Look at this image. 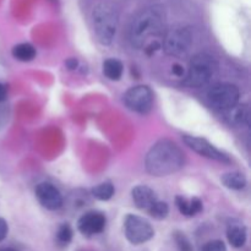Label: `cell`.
Returning a JSON list of instances; mask_svg holds the SVG:
<instances>
[{
    "label": "cell",
    "mask_w": 251,
    "mask_h": 251,
    "mask_svg": "<svg viewBox=\"0 0 251 251\" xmlns=\"http://www.w3.org/2000/svg\"><path fill=\"white\" fill-rule=\"evenodd\" d=\"M183 166V152L173 141L169 140L157 142L147 153L146 169L152 176H169L178 172Z\"/></svg>",
    "instance_id": "obj_1"
},
{
    "label": "cell",
    "mask_w": 251,
    "mask_h": 251,
    "mask_svg": "<svg viewBox=\"0 0 251 251\" xmlns=\"http://www.w3.org/2000/svg\"><path fill=\"white\" fill-rule=\"evenodd\" d=\"M166 26V14L161 6H150L142 10L130 26L129 38L132 47L140 49L150 39L159 36Z\"/></svg>",
    "instance_id": "obj_2"
},
{
    "label": "cell",
    "mask_w": 251,
    "mask_h": 251,
    "mask_svg": "<svg viewBox=\"0 0 251 251\" xmlns=\"http://www.w3.org/2000/svg\"><path fill=\"white\" fill-rule=\"evenodd\" d=\"M92 22L96 36L102 44H110L117 34L119 16L117 10L108 4H98L93 9Z\"/></svg>",
    "instance_id": "obj_3"
},
{
    "label": "cell",
    "mask_w": 251,
    "mask_h": 251,
    "mask_svg": "<svg viewBox=\"0 0 251 251\" xmlns=\"http://www.w3.org/2000/svg\"><path fill=\"white\" fill-rule=\"evenodd\" d=\"M216 70L215 60L206 53L196 54L190 61L185 83L190 87H202L207 85Z\"/></svg>",
    "instance_id": "obj_4"
},
{
    "label": "cell",
    "mask_w": 251,
    "mask_h": 251,
    "mask_svg": "<svg viewBox=\"0 0 251 251\" xmlns=\"http://www.w3.org/2000/svg\"><path fill=\"white\" fill-rule=\"evenodd\" d=\"M207 96L212 107L226 112L238 104L239 90L232 83H216L210 88Z\"/></svg>",
    "instance_id": "obj_5"
},
{
    "label": "cell",
    "mask_w": 251,
    "mask_h": 251,
    "mask_svg": "<svg viewBox=\"0 0 251 251\" xmlns=\"http://www.w3.org/2000/svg\"><path fill=\"white\" fill-rule=\"evenodd\" d=\"M193 43V34L186 27H176L167 32L163 48L168 55L179 56L185 54Z\"/></svg>",
    "instance_id": "obj_6"
},
{
    "label": "cell",
    "mask_w": 251,
    "mask_h": 251,
    "mask_svg": "<svg viewBox=\"0 0 251 251\" xmlns=\"http://www.w3.org/2000/svg\"><path fill=\"white\" fill-rule=\"evenodd\" d=\"M154 232L149 221L139 216L129 215L125 220V235L132 244H142L153 237Z\"/></svg>",
    "instance_id": "obj_7"
},
{
    "label": "cell",
    "mask_w": 251,
    "mask_h": 251,
    "mask_svg": "<svg viewBox=\"0 0 251 251\" xmlns=\"http://www.w3.org/2000/svg\"><path fill=\"white\" fill-rule=\"evenodd\" d=\"M124 102L129 107V109L145 114L151 110L153 95L147 86H135L126 91L124 96Z\"/></svg>",
    "instance_id": "obj_8"
},
{
    "label": "cell",
    "mask_w": 251,
    "mask_h": 251,
    "mask_svg": "<svg viewBox=\"0 0 251 251\" xmlns=\"http://www.w3.org/2000/svg\"><path fill=\"white\" fill-rule=\"evenodd\" d=\"M184 142H185L191 150L198 152L201 156H205L207 157V158H212L220 162H229L228 156H226L223 152H221L220 150L216 149L213 145H211L210 142L206 141L205 139L185 135V136H184Z\"/></svg>",
    "instance_id": "obj_9"
},
{
    "label": "cell",
    "mask_w": 251,
    "mask_h": 251,
    "mask_svg": "<svg viewBox=\"0 0 251 251\" xmlns=\"http://www.w3.org/2000/svg\"><path fill=\"white\" fill-rule=\"evenodd\" d=\"M36 196L42 206L48 210H58L63 205L60 191L49 183H42L36 188Z\"/></svg>",
    "instance_id": "obj_10"
},
{
    "label": "cell",
    "mask_w": 251,
    "mask_h": 251,
    "mask_svg": "<svg viewBox=\"0 0 251 251\" xmlns=\"http://www.w3.org/2000/svg\"><path fill=\"white\" fill-rule=\"evenodd\" d=\"M78 230L82 233L83 235H91L98 234V233L103 232L105 227V217L104 215L100 212H87L78 220L77 223Z\"/></svg>",
    "instance_id": "obj_11"
},
{
    "label": "cell",
    "mask_w": 251,
    "mask_h": 251,
    "mask_svg": "<svg viewBox=\"0 0 251 251\" xmlns=\"http://www.w3.org/2000/svg\"><path fill=\"white\" fill-rule=\"evenodd\" d=\"M132 199L135 205L141 210H150L152 205L157 201V196L151 188L146 185H139L132 190Z\"/></svg>",
    "instance_id": "obj_12"
},
{
    "label": "cell",
    "mask_w": 251,
    "mask_h": 251,
    "mask_svg": "<svg viewBox=\"0 0 251 251\" xmlns=\"http://www.w3.org/2000/svg\"><path fill=\"white\" fill-rule=\"evenodd\" d=\"M226 119L228 120V123L232 125H247L249 124L250 119V113L249 108L245 104H235L234 107H232L230 109L226 110Z\"/></svg>",
    "instance_id": "obj_13"
},
{
    "label": "cell",
    "mask_w": 251,
    "mask_h": 251,
    "mask_svg": "<svg viewBox=\"0 0 251 251\" xmlns=\"http://www.w3.org/2000/svg\"><path fill=\"white\" fill-rule=\"evenodd\" d=\"M176 206H178L181 215L188 216V217L198 215L199 212L202 211V202H201L198 198H194V199H190V200H188V199L183 198V196H176Z\"/></svg>",
    "instance_id": "obj_14"
},
{
    "label": "cell",
    "mask_w": 251,
    "mask_h": 251,
    "mask_svg": "<svg viewBox=\"0 0 251 251\" xmlns=\"http://www.w3.org/2000/svg\"><path fill=\"white\" fill-rule=\"evenodd\" d=\"M227 237L232 247L242 248L247 242V229L240 225H232L228 228Z\"/></svg>",
    "instance_id": "obj_15"
},
{
    "label": "cell",
    "mask_w": 251,
    "mask_h": 251,
    "mask_svg": "<svg viewBox=\"0 0 251 251\" xmlns=\"http://www.w3.org/2000/svg\"><path fill=\"white\" fill-rule=\"evenodd\" d=\"M123 64L117 59H107L103 64V73L109 80L118 81L123 75Z\"/></svg>",
    "instance_id": "obj_16"
},
{
    "label": "cell",
    "mask_w": 251,
    "mask_h": 251,
    "mask_svg": "<svg viewBox=\"0 0 251 251\" xmlns=\"http://www.w3.org/2000/svg\"><path fill=\"white\" fill-rule=\"evenodd\" d=\"M221 180L225 184V186H227L228 189H233V190H240V189L247 185L245 176L242 173H238V172L225 174V176H222Z\"/></svg>",
    "instance_id": "obj_17"
},
{
    "label": "cell",
    "mask_w": 251,
    "mask_h": 251,
    "mask_svg": "<svg viewBox=\"0 0 251 251\" xmlns=\"http://www.w3.org/2000/svg\"><path fill=\"white\" fill-rule=\"evenodd\" d=\"M12 55L20 61H31L36 56V49L29 43L17 44L12 48Z\"/></svg>",
    "instance_id": "obj_18"
},
{
    "label": "cell",
    "mask_w": 251,
    "mask_h": 251,
    "mask_svg": "<svg viewBox=\"0 0 251 251\" xmlns=\"http://www.w3.org/2000/svg\"><path fill=\"white\" fill-rule=\"evenodd\" d=\"M92 195L100 201H107L114 195V186L110 183H102L95 186L92 190Z\"/></svg>",
    "instance_id": "obj_19"
},
{
    "label": "cell",
    "mask_w": 251,
    "mask_h": 251,
    "mask_svg": "<svg viewBox=\"0 0 251 251\" xmlns=\"http://www.w3.org/2000/svg\"><path fill=\"white\" fill-rule=\"evenodd\" d=\"M150 215L152 216L156 220H163V218L167 217L169 212V207L166 202H162V201L157 200L153 205L150 207L149 210Z\"/></svg>",
    "instance_id": "obj_20"
},
{
    "label": "cell",
    "mask_w": 251,
    "mask_h": 251,
    "mask_svg": "<svg viewBox=\"0 0 251 251\" xmlns=\"http://www.w3.org/2000/svg\"><path fill=\"white\" fill-rule=\"evenodd\" d=\"M56 238H58V242L60 244L68 245L71 242V239H73V229H71L70 226H60V228L58 229V233H56Z\"/></svg>",
    "instance_id": "obj_21"
},
{
    "label": "cell",
    "mask_w": 251,
    "mask_h": 251,
    "mask_svg": "<svg viewBox=\"0 0 251 251\" xmlns=\"http://www.w3.org/2000/svg\"><path fill=\"white\" fill-rule=\"evenodd\" d=\"M174 240H176V247H178L179 251H194L193 245L190 244L189 239L185 237V234H183V233H174Z\"/></svg>",
    "instance_id": "obj_22"
},
{
    "label": "cell",
    "mask_w": 251,
    "mask_h": 251,
    "mask_svg": "<svg viewBox=\"0 0 251 251\" xmlns=\"http://www.w3.org/2000/svg\"><path fill=\"white\" fill-rule=\"evenodd\" d=\"M202 251H227V248L221 240H212L203 247Z\"/></svg>",
    "instance_id": "obj_23"
},
{
    "label": "cell",
    "mask_w": 251,
    "mask_h": 251,
    "mask_svg": "<svg viewBox=\"0 0 251 251\" xmlns=\"http://www.w3.org/2000/svg\"><path fill=\"white\" fill-rule=\"evenodd\" d=\"M159 48H161V44H159L157 41H152L147 44L146 48H145V50H146V53L149 54V55H152V54L156 53Z\"/></svg>",
    "instance_id": "obj_24"
},
{
    "label": "cell",
    "mask_w": 251,
    "mask_h": 251,
    "mask_svg": "<svg viewBox=\"0 0 251 251\" xmlns=\"http://www.w3.org/2000/svg\"><path fill=\"white\" fill-rule=\"evenodd\" d=\"M7 230H9V228H7L6 221L2 220V218H0V242L6 238Z\"/></svg>",
    "instance_id": "obj_25"
},
{
    "label": "cell",
    "mask_w": 251,
    "mask_h": 251,
    "mask_svg": "<svg viewBox=\"0 0 251 251\" xmlns=\"http://www.w3.org/2000/svg\"><path fill=\"white\" fill-rule=\"evenodd\" d=\"M173 73L176 74V76H183L184 70H183V68H181L180 65H178V64H174V65H173Z\"/></svg>",
    "instance_id": "obj_26"
},
{
    "label": "cell",
    "mask_w": 251,
    "mask_h": 251,
    "mask_svg": "<svg viewBox=\"0 0 251 251\" xmlns=\"http://www.w3.org/2000/svg\"><path fill=\"white\" fill-rule=\"evenodd\" d=\"M6 87H5L2 83H0V102H2V100H5V98H6Z\"/></svg>",
    "instance_id": "obj_27"
},
{
    "label": "cell",
    "mask_w": 251,
    "mask_h": 251,
    "mask_svg": "<svg viewBox=\"0 0 251 251\" xmlns=\"http://www.w3.org/2000/svg\"><path fill=\"white\" fill-rule=\"evenodd\" d=\"M66 65H68L69 69H76V66H77V60H76L75 58L69 59V60L66 61Z\"/></svg>",
    "instance_id": "obj_28"
},
{
    "label": "cell",
    "mask_w": 251,
    "mask_h": 251,
    "mask_svg": "<svg viewBox=\"0 0 251 251\" xmlns=\"http://www.w3.org/2000/svg\"><path fill=\"white\" fill-rule=\"evenodd\" d=\"M0 251H16V250L10 249V248H5V249H0Z\"/></svg>",
    "instance_id": "obj_29"
}]
</instances>
